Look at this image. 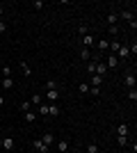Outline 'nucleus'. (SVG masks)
<instances>
[{
  "mask_svg": "<svg viewBox=\"0 0 137 153\" xmlns=\"http://www.w3.org/2000/svg\"><path fill=\"white\" fill-rule=\"evenodd\" d=\"M14 146H16L14 137H2V151H5V153H12Z\"/></svg>",
  "mask_w": 137,
  "mask_h": 153,
  "instance_id": "1",
  "label": "nucleus"
},
{
  "mask_svg": "<svg viewBox=\"0 0 137 153\" xmlns=\"http://www.w3.org/2000/svg\"><path fill=\"white\" fill-rule=\"evenodd\" d=\"M94 73L101 78H105V73H107V66H105V62H98L96 59V69H94Z\"/></svg>",
  "mask_w": 137,
  "mask_h": 153,
  "instance_id": "2",
  "label": "nucleus"
},
{
  "mask_svg": "<svg viewBox=\"0 0 137 153\" xmlns=\"http://www.w3.org/2000/svg\"><path fill=\"white\" fill-rule=\"evenodd\" d=\"M128 57H130V51H128V46H121V48L117 51V59L121 62V59H128Z\"/></svg>",
  "mask_w": 137,
  "mask_h": 153,
  "instance_id": "3",
  "label": "nucleus"
},
{
  "mask_svg": "<svg viewBox=\"0 0 137 153\" xmlns=\"http://www.w3.org/2000/svg\"><path fill=\"white\" fill-rule=\"evenodd\" d=\"M32 146L37 149V151H41V153H48V151H50V146H46L41 140H34V142H32Z\"/></svg>",
  "mask_w": 137,
  "mask_h": 153,
  "instance_id": "4",
  "label": "nucleus"
},
{
  "mask_svg": "<svg viewBox=\"0 0 137 153\" xmlns=\"http://www.w3.org/2000/svg\"><path fill=\"white\" fill-rule=\"evenodd\" d=\"M105 66H107V69H117V66H119V59H117V55H110V57L105 59Z\"/></svg>",
  "mask_w": 137,
  "mask_h": 153,
  "instance_id": "5",
  "label": "nucleus"
},
{
  "mask_svg": "<svg viewBox=\"0 0 137 153\" xmlns=\"http://www.w3.org/2000/svg\"><path fill=\"white\" fill-rule=\"evenodd\" d=\"M124 85L128 87V89H135V76H133V73H126V78H124Z\"/></svg>",
  "mask_w": 137,
  "mask_h": 153,
  "instance_id": "6",
  "label": "nucleus"
},
{
  "mask_svg": "<svg viewBox=\"0 0 137 153\" xmlns=\"http://www.w3.org/2000/svg\"><path fill=\"white\" fill-rule=\"evenodd\" d=\"M103 82H105V78H101V76H96V73H94V76H91V80H89V87H101Z\"/></svg>",
  "mask_w": 137,
  "mask_h": 153,
  "instance_id": "7",
  "label": "nucleus"
},
{
  "mask_svg": "<svg viewBox=\"0 0 137 153\" xmlns=\"http://www.w3.org/2000/svg\"><path fill=\"white\" fill-rule=\"evenodd\" d=\"M41 142H44L46 146H50L53 142H55V135H53V133H44V135H41Z\"/></svg>",
  "mask_w": 137,
  "mask_h": 153,
  "instance_id": "8",
  "label": "nucleus"
},
{
  "mask_svg": "<svg viewBox=\"0 0 137 153\" xmlns=\"http://www.w3.org/2000/svg\"><path fill=\"white\" fill-rule=\"evenodd\" d=\"M37 117H39V114H37V112H34V110H30V112H23V119H25L27 123H32L34 119H37Z\"/></svg>",
  "mask_w": 137,
  "mask_h": 153,
  "instance_id": "9",
  "label": "nucleus"
},
{
  "mask_svg": "<svg viewBox=\"0 0 137 153\" xmlns=\"http://www.w3.org/2000/svg\"><path fill=\"white\" fill-rule=\"evenodd\" d=\"M46 98H48V101H57L59 98V89H48L46 91Z\"/></svg>",
  "mask_w": 137,
  "mask_h": 153,
  "instance_id": "10",
  "label": "nucleus"
},
{
  "mask_svg": "<svg viewBox=\"0 0 137 153\" xmlns=\"http://www.w3.org/2000/svg\"><path fill=\"white\" fill-rule=\"evenodd\" d=\"M117 135H119V137H121V135H124V137H128V126H126V123H119Z\"/></svg>",
  "mask_w": 137,
  "mask_h": 153,
  "instance_id": "11",
  "label": "nucleus"
},
{
  "mask_svg": "<svg viewBox=\"0 0 137 153\" xmlns=\"http://www.w3.org/2000/svg\"><path fill=\"white\" fill-rule=\"evenodd\" d=\"M57 149H59V153H66V151H69V142H66V140H59L57 142Z\"/></svg>",
  "mask_w": 137,
  "mask_h": 153,
  "instance_id": "12",
  "label": "nucleus"
},
{
  "mask_svg": "<svg viewBox=\"0 0 137 153\" xmlns=\"http://www.w3.org/2000/svg\"><path fill=\"white\" fill-rule=\"evenodd\" d=\"M59 114V108L53 103V105H48V117H57Z\"/></svg>",
  "mask_w": 137,
  "mask_h": 153,
  "instance_id": "13",
  "label": "nucleus"
},
{
  "mask_svg": "<svg viewBox=\"0 0 137 153\" xmlns=\"http://www.w3.org/2000/svg\"><path fill=\"white\" fill-rule=\"evenodd\" d=\"M0 82H2V87H5V89H12V87H14V80H12V78H2Z\"/></svg>",
  "mask_w": 137,
  "mask_h": 153,
  "instance_id": "14",
  "label": "nucleus"
},
{
  "mask_svg": "<svg viewBox=\"0 0 137 153\" xmlns=\"http://www.w3.org/2000/svg\"><path fill=\"white\" fill-rule=\"evenodd\" d=\"M21 71H23L25 76H32V69H30V64H27V62H21Z\"/></svg>",
  "mask_w": 137,
  "mask_h": 153,
  "instance_id": "15",
  "label": "nucleus"
},
{
  "mask_svg": "<svg viewBox=\"0 0 137 153\" xmlns=\"http://www.w3.org/2000/svg\"><path fill=\"white\" fill-rule=\"evenodd\" d=\"M121 19H126L128 23H133V21H135V16H133V14L128 12V9H124V12H121Z\"/></svg>",
  "mask_w": 137,
  "mask_h": 153,
  "instance_id": "16",
  "label": "nucleus"
},
{
  "mask_svg": "<svg viewBox=\"0 0 137 153\" xmlns=\"http://www.w3.org/2000/svg\"><path fill=\"white\" fill-rule=\"evenodd\" d=\"M107 48H110V41H107V39H101V41H98V51H107Z\"/></svg>",
  "mask_w": 137,
  "mask_h": 153,
  "instance_id": "17",
  "label": "nucleus"
},
{
  "mask_svg": "<svg viewBox=\"0 0 137 153\" xmlns=\"http://www.w3.org/2000/svg\"><path fill=\"white\" fill-rule=\"evenodd\" d=\"M82 44H85L87 48H89V46H94V37H91V34H85V37H82Z\"/></svg>",
  "mask_w": 137,
  "mask_h": 153,
  "instance_id": "18",
  "label": "nucleus"
},
{
  "mask_svg": "<svg viewBox=\"0 0 137 153\" xmlns=\"http://www.w3.org/2000/svg\"><path fill=\"white\" fill-rule=\"evenodd\" d=\"M30 110H32V103H30V101H23V103H21V112H30Z\"/></svg>",
  "mask_w": 137,
  "mask_h": 153,
  "instance_id": "19",
  "label": "nucleus"
},
{
  "mask_svg": "<svg viewBox=\"0 0 137 153\" xmlns=\"http://www.w3.org/2000/svg\"><path fill=\"white\" fill-rule=\"evenodd\" d=\"M41 101H44V98H41L39 94H34L32 98H30V103H32V105H37V108H39V105H41Z\"/></svg>",
  "mask_w": 137,
  "mask_h": 153,
  "instance_id": "20",
  "label": "nucleus"
},
{
  "mask_svg": "<svg viewBox=\"0 0 137 153\" xmlns=\"http://www.w3.org/2000/svg\"><path fill=\"white\" fill-rule=\"evenodd\" d=\"M78 34H80V37L89 34V25H78Z\"/></svg>",
  "mask_w": 137,
  "mask_h": 153,
  "instance_id": "21",
  "label": "nucleus"
},
{
  "mask_svg": "<svg viewBox=\"0 0 137 153\" xmlns=\"http://www.w3.org/2000/svg\"><path fill=\"white\" fill-rule=\"evenodd\" d=\"M78 89L82 91V94H89V82H80V85H78Z\"/></svg>",
  "mask_w": 137,
  "mask_h": 153,
  "instance_id": "22",
  "label": "nucleus"
},
{
  "mask_svg": "<svg viewBox=\"0 0 137 153\" xmlns=\"http://www.w3.org/2000/svg\"><path fill=\"white\" fill-rule=\"evenodd\" d=\"M80 57H82V59H89V57H91L89 48H82V51H80Z\"/></svg>",
  "mask_w": 137,
  "mask_h": 153,
  "instance_id": "23",
  "label": "nucleus"
},
{
  "mask_svg": "<svg viewBox=\"0 0 137 153\" xmlns=\"http://www.w3.org/2000/svg\"><path fill=\"white\" fill-rule=\"evenodd\" d=\"M39 114H41V117H48V105H44V103H41V105H39Z\"/></svg>",
  "mask_w": 137,
  "mask_h": 153,
  "instance_id": "24",
  "label": "nucleus"
},
{
  "mask_svg": "<svg viewBox=\"0 0 137 153\" xmlns=\"http://www.w3.org/2000/svg\"><path fill=\"white\" fill-rule=\"evenodd\" d=\"M107 23H110V25H117V14H107Z\"/></svg>",
  "mask_w": 137,
  "mask_h": 153,
  "instance_id": "25",
  "label": "nucleus"
},
{
  "mask_svg": "<svg viewBox=\"0 0 137 153\" xmlns=\"http://www.w3.org/2000/svg\"><path fill=\"white\" fill-rule=\"evenodd\" d=\"M46 89H57V82L55 80H46Z\"/></svg>",
  "mask_w": 137,
  "mask_h": 153,
  "instance_id": "26",
  "label": "nucleus"
},
{
  "mask_svg": "<svg viewBox=\"0 0 137 153\" xmlns=\"http://www.w3.org/2000/svg\"><path fill=\"white\" fill-rule=\"evenodd\" d=\"M2 78H12V69L9 66H2Z\"/></svg>",
  "mask_w": 137,
  "mask_h": 153,
  "instance_id": "27",
  "label": "nucleus"
},
{
  "mask_svg": "<svg viewBox=\"0 0 137 153\" xmlns=\"http://www.w3.org/2000/svg\"><path fill=\"white\" fill-rule=\"evenodd\" d=\"M98 149H96V144H94V142H89V144H87V153H96Z\"/></svg>",
  "mask_w": 137,
  "mask_h": 153,
  "instance_id": "28",
  "label": "nucleus"
},
{
  "mask_svg": "<svg viewBox=\"0 0 137 153\" xmlns=\"http://www.w3.org/2000/svg\"><path fill=\"white\" fill-rule=\"evenodd\" d=\"M89 91H91V96H96V98L101 96V87H89Z\"/></svg>",
  "mask_w": 137,
  "mask_h": 153,
  "instance_id": "29",
  "label": "nucleus"
},
{
  "mask_svg": "<svg viewBox=\"0 0 137 153\" xmlns=\"http://www.w3.org/2000/svg\"><path fill=\"white\" fill-rule=\"evenodd\" d=\"M128 98H130V101H137V89H128Z\"/></svg>",
  "mask_w": 137,
  "mask_h": 153,
  "instance_id": "30",
  "label": "nucleus"
},
{
  "mask_svg": "<svg viewBox=\"0 0 137 153\" xmlns=\"http://www.w3.org/2000/svg\"><path fill=\"white\" fill-rule=\"evenodd\" d=\"M94 69H96V62H89V64H87V71H89L91 76H94Z\"/></svg>",
  "mask_w": 137,
  "mask_h": 153,
  "instance_id": "31",
  "label": "nucleus"
},
{
  "mask_svg": "<svg viewBox=\"0 0 137 153\" xmlns=\"http://www.w3.org/2000/svg\"><path fill=\"white\" fill-rule=\"evenodd\" d=\"M126 144H128V137H124V135H121V137H119V146H126Z\"/></svg>",
  "mask_w": 137,
  "mask_h": 153,
  "instance_id": "32",
  "label": "nucleus"
},
{
  "mask_svg": "<svg viewBox=\"0 0 137 153\" xmlns=\"http://www.w3.org/2000/svg\"><path fill=\"white\" fill-rule=\"evenodd\" d=\"M32 7H34V9H41V7H44V2H41V0H34Z\"/></svg>",
  "mask_w": 137,
  "mask_h": 153,
  "instance_id": "33",
  "label": "nucleus"
},
{
  "mask_svg": "<svg viewBox=\"0 0 137 153\" xmlns=\"http://www.w3.org/2000/svg\"><path fill=\"white\" fill-rule=\"evenodd\" d=\"M5 30H7V25H5V21H0V34H5Z\"/></svg>",
  "mask_w": 137,
  "mask_h": 153,
  "instance_id": "34",
  "label": "nucleus"
},
{
  "mask_svg": "<svg viewBox=\"0 0 137 153\" xmlns=\"http://www.w3.org/2000/svg\"><path fill=\"white\" fill-rule=\"evenodd\" d=\"M2 103H5V96H0V105H2Z\"/></svg>",
  "mask_w": 137,
  "mask_h": 153,
  "instance_id": "35",
  "label": "nucleus"
},
{
  "mask_svg": "<svg viewBox=\"0 0 137 153\" xmlns=\"http://www.w3.org/2000/svg\"><path fill=\"white\" fill-rule=\"evenodd\" d=\"M0 151H2V137H0Z\"/></svg>",
  "mask_w": 137,
  "mask_h": 153,
  "instance_id": "36",
  "label": "nucleus"
},
{
  "mask_svg": "<svg viewBox=\"0 0 137 153\" xmlns=\"http://www.w3.org/2000/svg\"><path fill=\"white\" fill-rule=\"evenodd\" d=\"M0 16H2V7H0Z\"/></svg>",
  "mask_w": 137,
  "mask_h": 153,
  "instance_id": "37",
  "label": "nucleus"
}]
</instances>
